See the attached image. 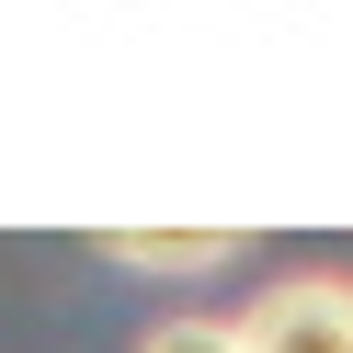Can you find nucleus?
<instances>
[{
	"mask_svg": "<svg viewBox=\"0 0 353 353\" xmlns=\"http://www.w3.org/2000/svg\"><path fill=\"white\" fill-rule=\"evenodd\" d=\"M228 330H239V353H353V274H285Z\"/></svg>",
	"mask_w": 353,
	"mask_h": 353,
	"instance_id": "nucleus-1",
	"label": "nucleus"
},
{
	"mask_svg": "<svg viewBox=\"0 0 353 353\" xmlns=\"http://www.w3.org/2000/svg\"><path fill=\"white\" fill-rule=\"evenodd\" d=\"M103 262H114V274H228L239 228H114Z\"/></svg>",
	"mask_w": 353,
	"mask_h": 353,
	"instance_id": "nucleus-2",
	"label": "nucleus"
},
{
	"mask_svg": "<svg viewBox=\"0 0 353 353\" xmlns=\"http://www.w3.org/2000/svg\"><path fill=\"white\" fill-rule=\"evenodd\" d=\"M137 353H239V330H228V319H160Z\"/></svg>",
	"mask_w": 353,
	"mask_h": 353,
	"instance_id": "nucleus-3",
	"label": "nucleus"
}]
</instances>
